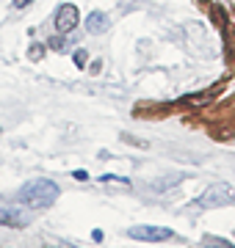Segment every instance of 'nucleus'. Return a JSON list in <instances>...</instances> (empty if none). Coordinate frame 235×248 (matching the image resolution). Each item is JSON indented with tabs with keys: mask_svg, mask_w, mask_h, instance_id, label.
Instances as JSON below:
<instances>
[{
	"mask_svg": "<svg viewBox=\"0 0 235 248\" xmlns=\"http://www.w3.org/2000/svg\"><path fill=\"white\" fill-rule=\"evenodd\" d=\"M39 50H42V47H39V45H34V47H31V58H34V61H36V58H39Z\"/></svg>",
	"mask_w": 235,
	"mask_h": 248,
	"instance_id": "nucleus-14",
	"label": "nucleus"
},
{
	"mask_svg": "<svg viewBox=\"0 0 235 248\" xmlns=\"http://www.w3.org/2000/svg\"><path fill=\"white\" fill-rule=\"evenodd\" d=\"M34 0H14V9H25V6H31Z\"/></svg>",
	"mask_w": 235,
	"mask_h": 248,
	"instance_id": "nucleus-13",
	"label": "nucleus"
},
{
	"mask_svg": "<svg viewBox=\"0 0 235 248\" xmlns=\"http://www.w3.org/2000/svg\"><path fill=\"white\" fill-rule=\"evenodd\" d=\"M28 218L25 213H19L17 207H0V226H9V229H22L28 226Z\"/></svg>",
	"mask_w": 235,
	"mask_h": 248,
	"instance_id": "nucleus-5",
	"label": "nucleus"
},
{
	"mask_svg": "<svg viewBox=\"0 0 235 248\" xmlns=\"http://www.w3.org/2000/svg\"><path fill=\"white\" fill-rule=\"evenodd\" d=\"M199 207L202 210H213V207H227V204H235V190L227 182H218V185H210L205 193L199 196Z\"/></svg>",
	"mask_w": 235,
	"mask_h": 248,
	"instance_id": "nucleus-2",
	"label": "nucleus"
},
{
	"mask_svg": "<svg viewBox=\"0 0 235 248\" xmlns=\"http://www.w3.org/2000/svg\"><path fill=\"white\" fill-rule=\"evenodd\" d=\"M127 234L133 240H147V243H161V240H172L174 232L163 229V226H130Z\"/></svg>",
	"mask_w": 235,
	"mask_h": 248,
	"instance_id": "nucleus-3",
	"label": "nucleus"
},
{
	"mask_svg": "<svg viewBox=\"0 0 235 248\" xmlns=\"http://www.w3.org/2000/svg\"><path fill=\"white\" fill-rule=\"evenodd\" d=\"M58 193H61V187L55 185V182H50V179H34V182H28L19 190V202L28 204L31 210H45V207L55 204Z\"/></svg>",
	"mask_w": 235,
	"mask_h": 248,
	"instance_id": "nucleus-1",
	"label": "nucleus"
},
{
	"mask_svg": "<svg viewBox=\"0 0 235 248\" xmlns=\"http://www.w3.org/2000/svg\"><path fill=\"white\" fill-rule=\"evenodd\" d=\"M75 63H78V66H83V63H86V53H83V50H78V53H75Z\"/></svg>",
	"mask_w": 235,
	"mask_h": 248,
	"instance_id": "nucleus-12",
	"label": "nucleus"
},
{
	"mask_svg": "<svg viewBox=\"0 0 235 248\" xmlns=\"http://www.w3.org/2000/svg\"><path fill=\"white\" fill-rule=\"evenodd\" d=\"M108 28H111V19L102 11H91L89 17H86V31L89 33H105Z\"/></svg>",
	"mask_w": 235,
	"mask_h": 248,
	"instance_id": "nucleus-6",
	"label": "nucleus"
},
{
	"mask_svg": "<svg viewBox=\"0 0 235 248\" xmlns=\"http://www.w3.org/2000/svg\"><path fill=\"white\" fill-rule=\"evenodd\" d=\"M78 9H75L72 3H64L61 9L55 11V28H58V33H72L75 28H78Z\"/></svg>",
	"mask_w": 235,
	"mask_h": 248,
	"instance_id": "nucleus-4",
	"label": "nucleus"
},
{
	"mask_svg": "<svg viewBox=\"0 0 235 248\" xmlns=\"http://www.w3.org/2000/svg\"><path fill=\"white\" fill-rule=\"evenodd\" d=\"M205 243H213V246H221V248H230V240H221V237H205Z\"/></svg>",
	"mask_w": 235,
	"mask_h": 248,
	"instance_id": "nucleus-9",
	"label": "nucleus"
},
{
	"mask_svg": "<svg viewBox=\"0 0 235 248\" xmlns=\"http://www.w3.org/2000/svg\"><path fill=\"white\" fill-rule=\"evenodd\" d=\"M47 45L53 47V50H64V47H67V39H64V33H61V36H53Z\"/></svg>",
	"mask_w": 235,
	"mask_h": 248,
	"instance_id": "nucleus-8",
	"label": "nucleus"
},
{
	"mask_svg": "<svg viewBox=\"0 0 235 248\" xmlns=\"http://www.w3.org/2000/svg\"><path fill=\"white\" fill-rule=\"evenodd\" d=\"M100 182H130V179H125V177H111V174H105V177H100Z\"/></svg>",
	"mask_w": 235,
	"mask_h": 248,
	"instance_id": "nucleus-10",
	"label": "nucleus"
},
{
	"mask_svg": "<svg viewBox=\"0 0 235 248\" xmlns=\"http://www.w3.org/2000/svg\"><path fill=\"white\" fill-rule=\"evenodd\" d=\"M122 141H127V143H136V146H147L144 141H138V138H133V135H122Z\"/></svg>",
	"mask_w": 235,
	"mask_h": 248,
	"instance_id": "nucleus-11",
	"label": "nucleus"
},
{
	"mask_svg": "<svg viewBox=\"0 0 235 248\" xmlns=\"http://www.w3.org/2000/svg\"><path fill=\"white\" fill-rule=\"evenodd\" d=\"M180 179H185V177H183V174H177V177H166V179H161V182H155L152 190H155V193H161V190H169V187L177 185Z\"/></svg>",
	"mask_w": 235,
	"mask_h": 248,
	"instance_id": "nucleus-7",
	"label": "nucleus"
}]
</instances>
